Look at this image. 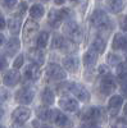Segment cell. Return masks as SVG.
<instances>
[{
    "label": "cell",
    "instance_id": "25",
    "mask_svg": "<svg viewBox=\"0 0 127 128\" xmlns=\"http://www.w3.org/2000/svg\"><path fill=\"white\" fill-rule=\"evenodd\" d=\"M105 46H107V44H105L104 38L103 37H96V38L92 41L90 49L95 50L98 54H101V52H104V50H105Z\"/></svg>",
    "mask_w": 127,
    "mask_h": 128
},
{
    "label": "cell",
    "instance_id": "1",
    "mask_svg": "<svg viewBox=\"0 0 127 128\" xmlns=\"http://www.w3.org/2000/svg\"><path fill=\"white\" fill-rule=\"evenodd\" d=\"M90 20L94 27L99 28L100 31H110L113 28L112 20L104 10H95L90 17Z\"/></svg>",
    "mask_w": 127,
    "mask_h": 128
},
{
    "label": "cell",
    "instance_id": "40",
    "mask_svg": "<svg viewBox=\"0 0 127 128\" xmlns=\"http://www.w3.org/2000/svg\"><path fill=\"white\" fill-rule=\"evenodd\" d=\"M3 115H4V112H3V109H2V108H0V119L3 118Z\"/></svg>",
    "mask_w": 127,
    "mask_h": 128
},
{
    "label": "cell",
    "instance_id": "43",
    "mask_svg": "<svg viewBox=\"0 0 127 128\" xmlns=\"http://www.w3.org/2000/svg\"><path fill=\"white\" fill-rule=\"evenodd\" d=\"M95 128H99V127H95Z\"/></svg>",
    "mask_w": 127,
    "mask_h": 128
},
{
    "label": "cell",
    "instance_id": "29",
    "mask_svg": "<svg viewBox=\"0 0 127 128\" xmlns=\"http://www.w3.org/2000/svg\"><path fill=\"white\" fill-rule=\"evenodd\" d=\"M49 113H50L49 109L40 108V109L37 110V116H39L41 120H49Z\"/></svg>",
    "mask_w": 127,
    "mask_h": 128
},
{
    "label": "cell",
    "instance_id": "9",
    "mask_svg": "<svg viewBox=\"0 0 127 128\" xmlns=\"http://www.w3.org/2000/svg\"><path fill=\"white\" fill-rule=\"evenodd\" d=\"M117 88V81L115 78L112 76V74H108L101 78V82H100V91L103 95H110L115 91Z\"/></svg>",
    "mask_w": 127,
    "mask_h": 128
},
{
    "label": "cell",
    "instance_id": "24",
    "mask_svg": "<svg viewBox=\"0 0 127 128\" xmlns=\"http://www.w3.org/2000/svg\"><path fill=\"white\" fill-rule=\"evenodd\" d=\"M41 101L44 105H51L54 102V92L48 87L44 88L41 92Z\"/></svg>",
    "mask_w": 127,
    "mask_h": 128
},
{
    "label": "cell",
    "instance_id": "17",
    "mask_svg": "<svg viewBox=\"0 0 127 128\" xmlns=\"http://www.w3.org/2000/svg\"><path fill=\"white\" fill-rule=\"evenodd\" d=\"M25 77L30 81H37L41 77V69L36 64H28L25 68Z\"/></svg>",
    "mask_w": 127,
    "mask_h": 128
},
{
    "label": "cell",
    "instance_id": "8",
    "mask_svg": "<svg viewBox=\"0 0 127 128\" xmlns=\"http://www.w3.org/2000/svg\"><path fill=\"white\" fill-rule=\"evenodd\" d=\"M34 98H35V91H34L32 87H22L21 90H18L17 94H16L17 102L22 104L23 106L32 102Z\"/></svg>",
    "mask_w": 127,
    "mask_h": 128
},
{
    "label": "cell",
    "instance_id": "42",
    "mask_svg": "<svg viewBox=\"0 0 127 128\" xmlns=\"http://www.w3.org/2000/svg\"><path fill=\"white\" fill-rule=\"evenodd\" d=\"M0 128H5V127H2V126H0Z\"/></svg>",
    "mask_w": 127,
    "mask_h": 128
},
{
    "label": "cell",
    "instance_id": "34",
    "mask_svg": "<svg viewBox=\"0 0 127 128\" xmlns=\"http://www.w3.org/2000/svg\"><path fill=\"white\" fill-rule=\"evenodd\" d=\"M119 27L123 32H127V16H124L119 19Z\"/></svg>",
    "mask_w": 127,
    "mask_h": 128
},
{
    "label": "cell",
    "instance_id": "3",
    "mask_svg": "<svg viewBox=\"0 0 127 128\" xmlns=\"http://www.w3.org/2000/svg\"><path fill=\"white\" fill-rule=\"evenodd\" d=\"M51 48L57 49V50H60L63 52H75V51H77V48L75 46V44H73L71 40H67L66 37H63L62 35H58V34H55L54 36H53Z\"/></svg>",
    "mask_w": 127,
    "mask_h": 128
},
{
    "label": "cell",
    "instance_id": "2",
    "mask_svg": "<svg viewBox=\"0 0 127 128\" xmlns=\"http://www.w3.org/2000/svg\"><path fill=\"white\" fill-rule=\"evenodd\" d=\"M81 118L82 122H85V128H95L96 123L103 119V110L100 108H90L83 112Z\"/></svg>",
    "mask_w": 127,
    "mask_h": 128
},
{
    "label": "cell",
    "instance_id": "7",
    "mask_svg": "<svg viewBox=\"0 0 127 128\" xmlns=\"http://www.w3.org/2000/svg\"><path fill=\"white\" fill-rule=\"evenodd\" d=\"M48 122L54 123L55 126H58L60 128L69 127V124H71L68 116H66V114H63L62 112H59L57 109H51L50 110V113H49V120Z\"/></svg>",
    "mask_w": 127,
    "mask_h": 128
},
{
    "label": "cell",
    "instance_id": "31",
    "mask_svg": "<svg viewBox=\"0 0 127 128\" xmlns=\"http://www.w3.org/2000/svg\"><path fill=\"white\" fill-rule=\"evenodd\" d=\"M9 96H10V94H9L8 90H5V88H0V102H5V101H8Z\"/></svg>",
    "mask_w": 127,
    "mask_h": 128
},
{
    "label": "cell",
    "instance_id": "23",
    "mask_svg": "<svg viewBox=\"0 0 127 128\" xmlns=\"http://www.w3.org/2000/svg\"><path fill=\"white\" fill-rule=\"evenodd\" d=\"M44 13H45V9H44V6H42L41 4H39V3L34 4L30 8V16H31V18H32V19H34V18H35V19L42 18Z\"/></svg>",
    "mask_w": 127,
    "mask_h": 128
},
{
    "label": "cell",
    "instance_id": "38",
    "mask_svg": "<svg viewBox=\"0 0 127 128\" xmlns=\"http://www.w3.org/2000/svg\"><path fill=\"white\" fill-rule=\"evenodd\" d=\"M4 41H5V37H4V35H2V34H0V46H2V45L4 44Z\"/></svg>",
    "mask_w": 127,
    "mask_h": 128
},
{
    "label": "cell",
    "instance_id": "37",
    "mask_svg": "<svg viewBox=\"0 0 127 128\" xmlns=\"http://www.w3.org/2000/svg\"><path fill=\"white\" fill-rule=\"evenodd\" d=\"M4 26H5V20H4L3 17H0V30H3Z\"/></svg>",
    "mask_w": 127,
    "mask_h": 128
},
{
    "label": "cell",
    "instance_id": "21",
    "mask_svg": "<svg viewBox=\"0 0 127 128\" xmlns=\"http://www.w3.org/2000/svg\"><path fill=\"white\" fill-rule=\"evenodd\" d=\"M63 66H64V69H67L68 72L75 73L78 70L80 63H78V59L76 56H67L63 59Z\"/></svg>",
    "mask_w": 127,
    "mask_h": 128
},
{
    "label": "cell",
    "instance_id": "36",
    "mask_svg": "<svg viewBox=\"0 0 127 128\" xmlns=\"http://www.w3.org/2000/svg\"><path fill=\"white\" fill-rule=\"evenodd\" d=\"M2 5L3 6H7L8 9H12L17 5V2H14V0H12V2H2Z\"/></svg>",
    "mask_w": 127,
    "mask_h": 128
},
{
    "label": "cell",
    "instance_id": "12",
    "mask_svg": "<svg viewBox=\"0 0 127 128\" xmlns=\"http://www.w3.org/2000/svg\"><path fill=\"white\" fill-rule=\"evenodd\" d=\"M59 106L66 110V112H69V113H76L78 109H80V104L76 99L73 98H68V96H66V98H62L59 100Z\"/></svg>",
    "mask_w": 127,
    "mask_h": 128
},
{
    "label": "cell",
    "instance_id": "13",
    "mask_svg": "<svg viewBox=\"0 0 127 128\" xmlns=\"http://www.w3.org/2000/svg\"><path fill=\"white\" fill-rule=\"evenodd\" d=\"M122 105H123V98L122 96H119V95L112 96L109 102H108V112H109V114L112 116H115L119 113Z\"/></svg>",
    "mask_w": 127,
    "mask_h": 128
},
{
    "label": "cell",
    "instance_id": "10",
    "mask_svg": "<svg viewBox=\"0 0 127 128\" xmlns=\"http://www.w3.org/2000/svg\"><path fill=\"white\" fill-rule=\"evenodd\" d=\"M30 116H31V110L28 108H26V106H18L12 113V119L16 124L26 123L30 119Z\"/></svg>",
    "mask_w": 127,
    "mask_h": 128
},
{
    "label": "cell",
    "instance_id": "35",
    "mask_svg": "<svg viewBox=\"0 0 127 128\" xmlns=\"http://www.w3.org/2000/svg\"><path fill=\"white\" fill-rule=\"evenodd\" d=\"M99 74H101L103 77L108 76V74H109V68L107 66H100L99 67Z\"/></svg>",
    "mask_w": 127,
    "mask_h": 128
},
{
    "label": "cell",
    "instance_id": "5",
    "mask_svg": "<svg viewBox=\"0 0 127 128\" xmlns=\"http://www.w3.org/2000/svg\"><path fill=\"white\" fill-rule=\"evenodd\" d=\"M45 73H46V76L53 81H64L67 78L66 70L63 69L59 64H54V63L49 64V66L46 67Z\"/></svg>",
    "mask_w": 127,
    "mask_h": 128
},
{
    "label": "cell",
    "instance_id": "14",
    "mask_svg": "<svg viewBox=\"0 0 127 128\" xmlns=\"http://www.w3.org/2000/svg\"><path fill=\"white\" fill-rule=\"evenodd\" d=\"M21 81V74L18 73V70H7L3 76V82L5 86L8 87H14L16 84H18Z\"/></svg>",
    "mask_w": 127,
    "mask_h": 128
},
{
    "label": "cell",
    "instance_id": "18",
    "mask_svg": "<svg viewBox=\"0 0 127 128\" xmlns=\"http://www.w3.org/2000/svg\"><path fill=\"white\" fill-rule=\"evenodd\" d=\"M21 48V42L17 37H12V38H9L7 41V44H5V48H4V51H5V54L8 56H14L16 52H18Z\"/></svg>",
    "mask_w": 127,
    "mask_h": 128
},
{
    "label": "cell",
    "instance_id": "20",
    "mask_svg": "<svg viewBox=\"0 0 127 128\" xmlns=\"http://www.w3.org/2000/svg\"><path fill=\"white\" fill-rule=\"evenodd\" d=\"M98 56H99V54L96 51L92 50V49H89L86 52H85V55H83V64L87 68H92L95 64H96Z\"/></svg>",
    "mask_w": 127,
    "mask_h": 128
},
{
    "label": "cell",
    "instance_id": "27",
    "mask_svg": "<svg viewBox=\"0 0 127 128\" xmlns=\"http://www.w3.org/2000/svg\"><path fill=\"white\" fill-rule=\"evenodd\" d=\"M48 42H49V32L44 31V32H41V34L39 35L37 40H36V45L37 48L41 50V49H45L46 45H48Z\"/></svg>",
    "mask_w": 127,
    "mask_h": 128
},
{
    "label": "cell",
    "instance_id": "44",
    "mask_svg": "<svg viewBox=\"0 0 127 128\" xmlns=\"http://www.w3.org/2000/svg\"><path fill=\"white\" fill-rule=\"evenodd\" d=\"M46 128H50V127H46Z\"/></svg>",
    "mask_w": 127,
    "mask_h": 128
},
{
    "label": "cell",
    "instance_id": "33",
    "mask_svg": "<svg viewBox=\"0 0 127 128\" xmlns=\"http://www.w3.org/2000/svg\"><path fill=\"white\" fill-rule=\"evenodd\" d=\"M7 67H8V60H7V58H5L3 54H0V70L7 69Z\"/></svg>",
    "mask_w": 127,
    "mask_h": 128
},
{
    "label": "cell",
    "instance_id": "28",
    "mask_svg": "<svg viewBox=\"0 0 127 128\" xmlns=\"http://www.w3.org/2000/svg\"><path fill=\"white\" fill-rule=\"evenodd\" d=\"M107 60H108V63L110 64V66H113V67H119L121 64H122V59L117 54H108Z\"/></svg>",
    "mask_w": 127,
    "mask_h": 128
},
{
    "label": "cell",
    "instance_id": "6",
    "mask_svg": "<svg viewBox=\"0 0 127 128\" xmlns=\"http://www.w3.org/2000/svg\"><path fill=\"white\" fill-rule=\"evenodd\" d=\"M69 92H72L75 95V98L82 102H89L91 99V95H90L89 90L81 83H71Z\"/></svg>",
    "mask_w": 127,
    "mask_h": 128
},
{
    "label": "cell",
    "instance_id": "30",
    "mask_svg": "<svg viewBox=\"0 0 127 128\" xmlns=\"http://www.w3.org/2000/svg\"><path fill=\"white\" fill-rule=\"evenodd\" d=\"M119 84H121V90H122V94L127 96V74L119 77Z\"/></svg>",
    "mask_w": 127,
    "mask_h": 128
},
{
    "label": "cell",
    "instance_id": "16",
    "mask_svg": "<svg viewBox=\"0 0 127 128\" xmlns=\"http://www.w3.org/2000/svg\"><path fill=\"white\" fill-rule=\"evenodd\" d=\"M63 19H64V16H63L62 9H51L48 14V22L53 27H58Z\"/></svg>",
    "mask_w": 127,
    "mask_h": 128
},
{
    "label": "cell",
    "instance_id": "22",
    "mask_svg": "<svg viewBox=\"0 0 127 128\" xmlns=\"http://www.w3.org/2000/svg\"><path fill=\"white\" fill-rule=\"evenodd\" d=\"M21 24H22V22H21L19 18H10L9 22H8L9 32H10V34H12L13 36L18 35L19 31H21Z\"/></svg>",
    "mask_w": 127,
    "mask_h": 128
},
{
    "label": "cell",
    "instance_id": "32",
    "mask_svg": "<svg viewBox=\"0 0 127 128\" xmlns=\"http://www.w3.org/2000/svg\"><path fill=\"white\" fill-rule=\"evenodd\" d=\"M23 66V55H18L13 63V69H19Z\"/></svg>",
    "mask_w": 127,
    "mask_h": 128
},
{
    "label": "cell",
    "instance_id": "4",
    "mask_svg": "<svg viewBox=\"0 0 127 128\" xmlns=\"http://www.w3.org/2000/svg\"><path fill=\"white\" fill-rule=\"evenodd\" d=\"M64 35L72 42H80L82 40V30L76 20H67L64 24Z\"/></svg>",
    "mask_w": 127,
    "mask_h": 128
},
{
    "label": "cell",
    "instance_id": "15",
    "mask_svg": "<svg viewBox=\"0 0 127 128\" xmlns=\"http://www.w3.org/2000/svg\"><path fill=\"white\" fill-rule=\"evenodd\" d=\"M27 58L31 62V64H36V66H39V67L41 66V64H44V62H45V56H44L42 51L39 48L30 49L28 52H27Z\"/></svg>",
    "mask_w": 127,
    "mask_h": 128
},
{
    "label": "cell",
    "instance_id": "39",
    "mask_svg": "<svg viewBox=\"0 0 127 128\" xmlns=\"http://www.w3.org/2000/svg\"><path fill=\"white\" fill-rule=\"evenodd\" d=\"M123 113H124V115L127 116V104L124 105V108H123Z\"/></svg>",
    "mask_w": 127,
    "mask_h": 128
},
{
    "label": "cell",
    "instance_id": "26",
    "mask_svg": "<svg viewBox=\"0 0 127 128\" xmlns=\"http://www.w3.org/2000/svg\"><path fill=\"white\" fill-rule=\"evenodd\" d=\"M123 8H124V2H121V0H114V2L108 3V9L114 14L121 13L123 10Z\"/></svg>",
    "mask_w": 127,
    "mask_h": 128
},
{
    "label": "cell",
    "instance_id": "41",
    "mask_svg": "<svg viewBox=\"0 0 127 128\" xmlns=\"http://www.w3.org/2000/svg\"><path fill=\"white\" fill-rule=\"evenodd\" d=\"M63 3H64V2H55V4H58V5H62Z\"/></svg>",
    "mask_w": 127,
    "mask_h": 128
},
{
    "label": "cell",
    "instance_id": "11",
    "mask_svg": "<svg viewBox=\"0 0 127 128\" xmlns=\"http://www.w3.org/2000/svg\"><path fill=\"white\" fill-rule=\"evenodd\" d=\"M39 28L40 27H39L37 22H35L34 19H28L25 23V28H23V38H25V41L28 42V41L32 40L35 37V35L37 34Z\"/></svg>",
    "mask_w": 127,
    "mask_h": 128
},
{
    "label": "cell",
    "instance_id": "19",
    "mask_svg": "<svg viewBox=\"0 0 127 128\" xmlns=\"http://www.w3.org/2000/svg\"><path fill=\"white\" fill-rule=\"evenodd\" d=\"M114 50H127V37L122 34H115L113 37V44H112Z\"/></svg>",
    "mask_w": 127,
    "mask_h": 128
}]
</instances>
